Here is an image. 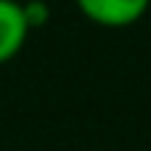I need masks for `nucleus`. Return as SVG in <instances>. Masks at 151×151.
<instances>
[{
  "label": "nucleus",
  "instance_id": "nucleus-1",
  "mask_svg": "<svg viewBox=\"0 0 151 151\" xmlns=\"http://www.w3.org/2000/svg\"><path fill=\"white\" fill-rule=\"evenodd\" d=\"M151 0H76L84 20L101 28H129L146 17Z\"/></svg>",
  "mask_w": 151,
  "mask_h": 151
},
{
  "label": "nucleus",
  "instance_id": "nucleus-2",
  "mask_svg": "<svg viewBox=\"0 0 151 151\" xmlns=\"http://www.w3.org/2000/svg\"><path fill=\"white\" fill-rule=\"evenodd\" d=\"M28 28L20 0H0V65L11 62L25 45Z\"/></svg>",
  "mask_w": 151,
  "mask_h": 151
},
{
  "label": "nucleus",
  "instance_id": "nucleus-3",
  "mask_svg": "<svg viewBox=\"0 0 151 151\" xmlns=\"http://www.w3.org/2000/svg\"><path fill=\"white\" fill-rule=\"evenodd\" d=\"M22 14H25V22L28 28H42L48 25L50 20V6L45 3V0H22Z\"/></svg>",
  "mask_w": 151,
  "mask_h": 151
}]
</instances>
